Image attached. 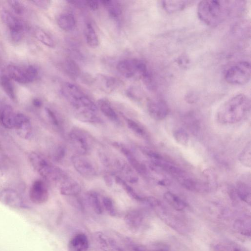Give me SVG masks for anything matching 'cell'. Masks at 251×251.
I'll return each instance as SVG.
<instances>
[{
    "instance_id": "obj_32",
    "label": "cell",
    "mask_w": 251,
    "mask_h": 251,
    "mask_svg": "<svg viewBox=\"0 0 251 251\" xmlns=\"http://www.w3.org/2000/svg\"><path fill=\"white\" fill-rule=\"evenodd\" d=\"M115 180L116 183L121 186L126 194L132 199L140 201H143V197L138 195L134 190L126 182V180L121 177L116 176Z\"/></svg>"
},
{
    "instance_id": "obj_44",
    "label": "cell",
    "mask_w": 251,
    "mask_h": 251,
    "mask_svg": "<svg viewBox=\"0 0 251 251\" xmlns=\"http://www.w3.org/2000/svg\"><path fill=\"white\" fill-rule=\"evenodd\" d=\"M84 2L85 5L91 10L96 11L99 8V3L97 0H86Z\"/></svg>"
},
{
    "instance_id": "obj_9",
    "label": "cell",
    "mask_w": 251,
    "mask_h": 251,
    "mask_svg": "<svg viewBox=\"0 0 251 251\" xmlns=\"http://www.w3.org/2000/svg\"><path fill=\"white\" fill-rule=\"evenodd\" d=\"M69 137L71 144L78 155H84L90 151L91 140L88 134L79 128L70 131Z\"/></svg>"
},
{
    "instance_id": "obj_36",
    "label": "cell",
    "mask_w": 251,
    "mask_h": 251,
    "mask_svg": "<svg viewBox=\"0 0 251 251\" xmlns=\"http://www.w3.org/2000/svg\"><path fill=\"white\" fill-rule=\"evenodd\" d=\"M129 243L132 251H169L168 248L163 245L157 244L148 247L132 242Z\"/></svg>"
},
{
    "instance_id": "obj_4",
    "label": "cell",
    "mask_w": 251,
    "mask_h": 251,
    "mask_svg": "<svg viewBox=\"0 0 251 251\" xmlns=\"http://www.w3.org/2000/svg\"><path fill=\"white\" fill-rule=\"evenodd\" d=\"M28 160L34 170L47 180L61 181L66 176L61 169L37 152H31L28 155Z\"/></svg>"
},
{
    "instance_id": "obj_16",
    "label": "cell",
    "mask_w": 251,
    "mask_h": 251,
    "mask_svg": "<svg viewBox=\"0 0 251 251\" xmlns=\"http://www.w3.org/2000/svg\"><path fill=\"white\" fill-rule=\"evenodd\" d=\"M0 201L14 208H21L24 206L21 195L17 191L11 188H5L0 192Z\"/></svg>"
},
{
    "instance_id": "obj_18",
    "label": "cell",
    "mask_w": 251,
    "mask_h": 251,
    "mask_svg": "<svg viewBox=\"0 0 251 251\" xmlns=\"http://www.w3.org/2000/svg\"><path fill=\"white\" fill-rule=\"evenodd\" d=\"M124 221L127 228L131 231L139 230L144 221V215L137 210H131L126 214Z\"/></svg>"
},
{
    "instance_id": "obj_47",
    "label": "cell",
    "mask_w": 251,
    "mask_h": 251,
    "mask_svg": "<svg viewBox=\"0 0 251 251\" xmlns=\"http://www.w3.org/2000/svg\"><path fill=\"white\" fill-rule=\"evenodd\" d=\"M118 251H125L123 249L121 248V247H120L118 250Z\"/></svg>"
},
{
    "instance_id": "obj_21",
    "label": "cell",
    "mask_w": 251,
    "mask_h": 251,
    "mask_svg": "<svg viewBox=\"0 0 251 251\" xmlns=\"http://www.w3.org/2000/svg\"><path fill=\"white\" fill-rule=\"evenodd\" d=\"M59 189L62 195L68 196H75L81 191L79 184L67 176L60 181Z\"/></svg>"
},
{
    "instance_id": "obj_11",
    "label": "cell",
    "mask_w": 251,
    "mask_h": 251,
    "mask_svg": "<svg viewBox=\"0 0 251 251\" xmlns=\"http://www.w3.org/2000/svg\"><path fill=\"white\" fill-rule=\"evenodd\" d=\"M49 191L46 183L41 179L35 180L31 184L29 191L30 201L36 204L45 203L49 198Z\"/></svg>"
},
{
    "instance_id": "obj_25",
    "label": "cell",
    "mask_w": 251,
    "mask_h": 251,
    "mask_svg": "<svg viewBox=\"0 0 251 251\" xmlns=\"http://www.w3.org/2000/svg\"><path fill=\"white\" fill-rule=\"evenodd\" d=\"M57 22L59 27L66 31L73 30L76 24L74 15L70 13L60 15L57 19Z\"/></svg>"
},
{
    "instance_id": "obj_43",
    "label": "cell",
    "mask_w": 251,
    "mask_h": 251,
    "mask_svg": "<svg viewBox=\"0 0 251 251\" xmlns=\"http://www.w3.org/2000/svg\"><path fill=\"white\" fill-rule=\"evenodd\" d=\"M37 6L42 9H47L50 5V1L47 0H37L31 1Z\"/></svg>"
},
{
    "instance_id": "obj_38",
    "label": "cell",
    "mask_w": 251,
    "mask_h": 251,
    "mask_svg": "<svg viewBox=\"0 0 251 251\" xmlns=\"http://www.w3.org/2000/svg\"><path fill=\"white\" fill-rule=\"evenodd\" d=\"M101 202L103 209H105L109 215L112 217H116L118 215L119 212L114 202L111 198L106 196L103 197Z\"/></svg>"
},
{
    "instance_id": "obj_27",
    "label": "cell",
    "mask_w": 251,
    "mask_h": 251,
    "mask_svg": "<svg viewBox=\"0 0 251 251\" xmlns=\"http://www.w3.org/2000/svg\"><path fill=\"white\" fill-rule=\"evenodd\" d=\"M0 85L10 99L16 100V95L14 85L11 79L6 74L0 76Z\"/></svg>"
},
{
    "instance_id": "obj_14",
    "label": "cell",
    "mask_w": 251,
    "mask_h": 251,
    "mask_svg": "<svg viewBox=\"0 0 251 251\" xmlns=\"http://www.w3.org/2000/svg\"><path fill=\"white\" fill-rule=\"evenodd\" d=\"M113 145L125 156L129 165L136 173L142 175L146 174L147 170L146 166L136 158L128 147L119 142H114Z\"/></svg>"
},
{
    "instance_id": "obj_40",
    "label": "cell",
    "mask_w": 251,
    "mask_h": 251,
    "mask_svg": "<svg viewBox=\"0 0 251 251\" xmlns=\"http://www.w3.org/2000/svg\"><path fill=\"white\" fill-rule=\"evenodd\" d=\"M45 110L50 123L54 126L59 127L60 121L55 113L49 108H46Z\"/></svg>"
},
{
    "instance_id": "obj_45",
    "label": "cell",
    "mask_w": 251,
    "mask_h": 251,
    "mask_svg": "<svg viewBox=\"0 0 251 251\" xmlns=\"http://www.w3.org/2000/svg\"><path fill=\"white\" fill-rule=\"evenodd\" d=\"M104 179L106 185L108 186H111L113 184V180L111 177L109 175H105Z\"/></svg>"
},
{
    "instance_id": "obj_2",
    "label": "cell",
    "mask_w": 251,
    "mask_h": 251,
    "mask_svg": "<svg viewBox=\"0 0 251 251\" xmlns=\"http://www.w3.org/2000/svg\"><path fill=\"white\" fill-rule=\"evenodd\" d=\"M250 99L243 94H239L222 104L216 113L217 121L220 124L229 125L241 121L250 112Z\"/></svg>"
},
{
    "instance_id": "obj_30",
    "label": "cell",
    "mask_w": 251,
    "mask_h": 251,
    "mask_svg": "<svg viewBox=\"0 0 251 251\" xmlns=\"http://www.w3.org/2000/svg\"><path fill=\"white\" fill-rule=\"evenodd\" d=\"M63 68L65 73L71 78L76 79L80 74V69L77 64L73 59L68 58L65 60Z\"/></svg>"
},
{
    "instance_id": "obj_33",
    "label": "cell",
    "mask_w": 251,
    "mask_h": 251,
    "mask_svg": "<svg viewBox=\"0 0 251 251\" xmlns=\"http://www.w3.org/2000/svg\"><path fill=\"white\" fill-rule=\"evenodd\" d=\"M100 2L107 9L109 14L113 18H118L121 14L122 10L120 6L112 0H101Z\"/></svg>"
},
{
    "instance_id": "obj_28",
    "label": "cell",
    "mask_w": 251,
    "mask_h": 251,
    "mask_svg": "<svg viewBox=\"0 0 251 251\" xmlns=\"http://www.w3.org/2000/svg\"><path fill=\"white\" fill-rule=\"evenodd\" d=\"M86 198L88 204L94 212L98 215L101 214L103 209L98 195L91 191L87 193Z\"/></svg>"
},
{
    "instance_id": "obj_42",
    "label": "cell",
    "mask_w": 251,
    "mask_h": 251,
    "mask_svg": "<svg viewBox=\"0 0 251 251\" xmlns=\"http://www.w3.org/2000/svg\"><path fill=\"white\" fill-rule=\"evenodd\" d=\"M65 149L61 146L58 147L54 153V158L56 161L62 160L65 155Z\"/></svg>"
},
{
    "instance_id": "obj_8",
    "label": "cell",
    "mask_w": 251,
    "mask_h": 251,
    "mask_svg": "<svg viewBox=\"0 0 251 251\" xmlns=\"http://www.w3.org/2000/svg\"><path fill=\"white\" fill-rule=\"evenodd\" d=\"M1 18L8 29L12 41L15 43L20 41L25 30L23 22L7 10L2 11Z\"/></svg>"
},
{
    "instance_id": "obj_19",
    "label": "cell",
    "mask_w": 251,
    "mask_h": 251,
    "mask_svg": "<svg viewBox=\"0 0 251 251\" xmlns=\"http://www.w3.org/2000/svg\"><path fill=\"white\" fill-rule=\"evenodd\" d=\"M68 251H90V243L86 234L79 233L75 234L69 240Z\"/></svg>"
},
{
    "instance_id": "obj_26",
    "label": "cell",
    "mask_w": 251,
    "mask_h": 251,
    "mask_svg": "<svg viewBox=\"0 0 251 251\" xmlns=\"http://www.w3.org/2000/svg\"><path fill=\"white\" fill-rule=\"evenodd\" d=\"M163 198L171 206L177 211H182L187 207V204L183 200L171 192H165Z\"/></svg>"
},
{
    "instance_id": "obj_7",
    "label": "cell",
    "mask_w": 251,
    "mask_h": 251,
    "mask_svg": "<svg viewBox=\"0 0 251 251\" xmlns=\"http://www.w3.org/2000/svg\"><path fill=\"white\" fill-rule=\"evenodd\" d=\"M251 69L248 61L239 62L230 67L226 72V81L232 85H243L250 80Z\"/></svg>"
},
{
    "instance_id": "obj_5",
    "label": "cell",
    "mask_w": 251,
    "mask_h": 251,
    "mask_svg": "<svg viewBox=\"0 0 251 251\" xmlns=\"http://www.w3.org/2000/svg\"><path fill=\"white\" fill-rule=\"evenodd\" d=\"M117 71L127 78H142L143 81L151 76L146 64L137 59H126L120 61Z\"/></svg>"
},
{
    "instance_id": "obj_15",
    "label": "cell",
    "mask_w": 251,
    "mask_h": 251,
    "mask_svg": "<svg viewBox=\"0 0 251 251\" xmlns=\"http://www.w3.org/2000/svg\"><path fill=\"white\" fill-rule=\"evenodd\" d=\"M115 168L122 175L125 180L134 183L138 181V177L132 167L122 158H115L111 162Z\"/></svg>"
},
{
    "instance_id": "obj_35",
    "label": "cell",
    "mask_w": 251,
    "mask_h": 251,
    "mask_svg": "<svg viewBox=\"0 0 251 251\" xmlns=\"http://www.w3.org/2000/svg\"><path fill=\"white\" fill-rule=\"evenodd\" d=\"M238 159L243 166L250 168L251 166V145L249 142L240 153Z\"/></svg>"
},
{
    "instance_id": "obj_34",
    "label": "cell",
    "mask_w": 251,
    "mask_h": 251,
    "mask_svg": "<svg viewBox=\"0 0 251 251\" xmlns=\"http://www.w3.org/2000/svg\"><path fill=\"white\" fill-rule=\"evenodd\" d=\"M124 118L128 127L132 132L142 137H146V131L142 125L130 118L126 117Z\"/></svg>"
},
{
    "instance_id": "obj_13",
    "label": "cell",
    "mask_w": 251,
    "mask_h": 251,
    "mask_svg": "<svg viewBox=\"0 0 251 251\" xmlns=\"http://www.w3.org/2000/svg\"><path fill=\"white\" fill-rule=\"evenodd\" d=\"M14 128L17 134L24 139H29L32 135V127L30 120L23 113L16 114Z\"/></svg>"
},
{
    "instance_id": "obj_23",
    "label": "cell",
    "mask_w": 251,
    "mask_h": 251,
    "mask_svg": "<svg viewBox=\"0 0 251 251\" xmlns=\"http://www.w3.org/2000/svg\"><path fill=\"white\" fill-rule=\"evenodd\" d=\"M98 105L100 111L105 117L114 122H119L118 115L109 100L105 99H100L98 101Z\"/></svg>"
},
{
    "instance_id": "obj_39",
    "label": "cell",
    "mask_w": 251,
    "mask_h": 251,
    "mask_svg": "<svg viewBox=\"0 0 251 251\" xmlns=\"http://www.w3.org/2000/svg\"><path fill=\"white\" fill-rule=\"evenodd\" d=\"M174 137L176 141L183 146L188 145L189 136L187 132L182 128H178L174 132Z\"/></svg>"
},
{
    "instance_id": "obj_3",
    "label": "cell",
    "mask_w": 251,
    "mask_h": 251,
    "mask_svg": "<svg viewBox=\"0 0 251 251\" xmlns=\"http://www.w3.org/2000/svg\"><path fill=\"white\" fill-rule=\"evenodd\" d=\"M61 92L76 113L85 111L97 112L98 107L95 103L76 85L66 82L62 86Z\"/></svg>"
},
{
    "instance_id": "obj_6",
    "label": "cell",
    "mask_w": 251,
    "mask_h": 251,
    "mask_svg": "<svg viewBox=\"0 0 251 251\" xmlns=\"http://www.w3.org/2000/svg\"><path fill=\"white\" fill-rule=\"evenodd\" d=\"M6 75L11 79L21 84H26L36 80L38 76V68L32 65L20 66L8 65Z\"/></svg>"
},
{
    "instance_id": "obj_24",
    "label": "cell",
    "mask_w": 251,
    "mask_h": 251,
    "mask_svg": "<svg viewBox=\"0 0 251 251\" xmlns=\"http://www.w3.org/2000/svg\"><path fill=\"white\" fill-rule=\"evenodd\" d=\"M16 114L11 107H4L0 113V121L2 126L6 128H14Z\"/></svg>"
},
{
    "instance_id": "obj_41",
    "label": "cell",
    "mask_w": 251,
    "mask_h": 251,
    "mask_svg": "<svg viewBox=\"0 0 251 251\" xmlns=\"http://www.w3.org/2000/svg\"><path fill=\"white\" fill-rule=\"evenodd\" d=\"M8 2L15 13L20 15L23 13L24 6L21 1L18 0H9Z\"/></svg>"
},
{
    "instance_id": "obj_20",
    "label": "cell",
    "mask_w": 251,
    "mask_h": 251,
    "mask_svg": "<svg viewBox=\"0 0 251 251\" xmlns=\"http://www.w3.org/2000/svg\"><path fill=\"white\" fill-rule=\"evenodd\" d=\"M95 239L102 251H118L120 248L114 239L102 232H96Z\"/></svg>"
},
{
    "instance_id": "obj_22",
    "label": "cell",
    "mask_w": 251,
    "mask_h": 251,
    "mask_svg": "<svg viewBox=\"0 0 251 251\" xmlns=\"http://www.w3.org/2000/svg\"><path fill=\"white\" fill-rule=\"evenodd\" d=\"M192 2L188 0H162L161 5L166 12L174 13L184 9Z\"/></svg>"
},
{
    "instance_id": "obj_29",
    "label": "cell",
    "mask_w": 251,
    "mask_h": 251,
    "mask_svg": "<svg viewBox=\"0 0 251 251\" xmlns=\"http://www.w3.org/2000/svg\"><path fill=\"white\" fill-rule=\"evenodd\" d=\"M236 192L240 199L250 205L251 192L249 186L245 182L239 181L236 183Z\"/></svg>"
},
{
    "instance_id": "obj_1",
    "label": "cell",
    "mask_w": 251,
    "mask_h": 251,
    "mask_svg": "<svg viewBox=\"0 0 251 251\" xmlns=\"http://www.w3.org/2000/svg\"><path fill=\"white\" fill-rule=\"evenodd\" d=\"M236 1L213 0L201 1L197 7L198 17L208 26H217L234 12L236 7H238Z\"/></svg>"
},
{
    "instance_id": "obj_48",
    "label": "cell",
    "mask_w": 251,
    "mask_h": 251,
    "mask_svg": "<svg viewBox=\"0 0 251 251\" xmlns=\"http://www.w3.org/2000/svg\"><path fill=\"white\" fill-rule=\"evenodd\" d=\"M1 167L0 164V170H1Z\"/></svg>"
},
{
    "instance_id": "obj_37",
    "label": "cell",
    "mask_w": 251,
    "mask_h": 251,
    "mask_svg": "<svg viewBox=\"0 0 251 251\" xmlns=\"http://www.w3.org/2000/svg\"><path fill=\"white\" fill-rule=\"evenodd\" d=\"M35 35L36 38L44 45L50 48L54 47L55 43L52 38L43 29H37Z\"/></svg>"
},
{
    "instance_id": "obj_12",
    "label": "cell",
    "mask_w": 251,
    "mask_h": 251,
    "mask_svg": "<svg viewBox=\"0 0 251 251\" xmlns=\"http://www.w3.org/2000/svg\"><path fill=\"white\" fill-rule=\"evenodd\" d=\"M147 108L150 115L156 120L164 119L169 113L167 103L160 99L149 100Z\"/></svg>"
},
{
    "instance_id": "obj_10",
    "label": "cell",
    "mask_w": 251,
    "mask_h": 251,
    "mask_svg": "<svg viewBox=\"0 0 251 251\" xmlns=\"http://www.w3.org/2000/svg\"><path fill=\"white\" fill-rule=\"evenodd\" d=\"M74 168L80 175L86 178H92L97 174L96 167L92 162L81 155H75L72 157Z\"/></svg>"
},
{
    "instance_id": "obj_17",
    "label": "cell",
    "mask_w": 251,
    "mask_h": 251,
    "mask_svg": "<svg viewBox=\"0 0 251 251\" xmlns=\"http://www.w3.org/2000/svg\"><path fill=\"white\" fill-rule=\"evenodd\" d=\"M95 82L100 90L106 93L112 92L122 84V82L117 78L101 74L96 76Z\"/></svg>"
},
{
    "instance_id": "obj_31",
    "label": "cell",
    "mask_w": 251,
    "mask_h": 251,
    "mask_svg": "<svg viewBox=\"0 0 251 251\" xmlns=\"http://www.w3.org/2000/svg\"><path fill=\"white\" fill-rule=\"evenodd\" d=\"M85 37L87 44L92 48H95L99 46V40L97 34L90 23L87 24L85 28Z\"/></svg>"
},
{
    "instance_id": "obj_46",
    "label": "cell",
    "mask_w": 251,
    "mask_h": 251,
    "mask_svg": "<svg viewBox=\"0 0 251 251\" xmlns=\"http://www.w3.org/2000/svg\"><path fill=\"white\" fill-rule=\"evenodd\" d=\"M32 103L35 107H40L42 105V101L37 98L34 99L32 101Z\"/></svg>"
}]
</instances>
